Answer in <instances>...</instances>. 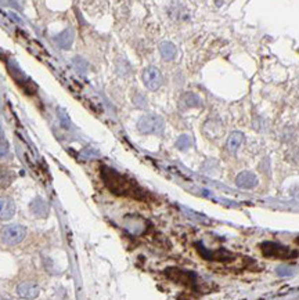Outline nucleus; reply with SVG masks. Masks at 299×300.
<instances>
[{"label": "nucleus", "instance_id": "2eb2a0df", "mask_svg": "<svg viewBox=\"0 0 299 300\" xmlns=\"http://www.w3.org/2000/svg\"><path fill=\"white\" fill-rule=\"evenodd\" d=\"M182 102L186 107H189V108H200V107H202V100L197 94H194V93L183 94Z\"/></svg>", "mask_w": 299, "mask_h": 300}, {"label": "nucleus", "instance_id": "ddd939ff", "mask_svg": "<svg viewBox=\"0 0 299 300\" xmlns=\"http://www.w3.org/2000/svg\"><path fill=\"white\" fill-rule=\"evenodd\" d=\"M159 53H161V56L165 61H172V60H175L176 56H177V49H176V46L173 43H170V42H162L161 45H159Z\"/></svg>", "mask_w": 299, "mask_h": 300}, {"label": "nucleus", "instance_id": "412c9836", "mask_svg": "<svg viewBox=\"0 0 299 300\" xmlns=\"http://www.w3.org/2000/svg\"><path fill=\"white\" fill-rule=\"evenodd\" d=\"M276 271H277V274H279L280 277H288V275H293V268L287 267V266H280Z\"/></svg>", "mask_w": 299, "mask_h": 300}, {"label": "nucleus", "instance_id": "a211bd4d", "mask_svg": "<svg viewBox=\"0 0 299 300\" xmlns=\"http://www.w3.org/2000/svg\"><path fill=\"white\" fill-rule=\"evenodd\" d=\"M74 64L78 68V71L80 74H85L86 71H87V63H86V60H83L82 57L74 58Z\"/></svg>", "mask_w": 299, "mask_h": 300}, {"label": "nucleus", "instance_id": "f8f14e48", "mask_svg": "<svg viewBox=\"0 0 299 300\" xmlns=\"http://www.w3.org/2000/svg\"><path fill=\"white\" fill-rule=\"evenodd\" d=\"M74 38H75V33L72 31V28H68L65 29L64 32H61L60 35H57L54 38V42L56 45L61 47V49H70L74 43Z\"/></svg>", "mask_w": 299, "mask_h": 300}, {"label": "nucleus", "instance_id": "20e7f679", "mask_svg": "<svg viewBox=\"0 0 299 300\" xmlns=\"http://www.w3.org/2000/svg\"><path fill=\"white\" fill-rule=\"evenodd\" d=\"M165 274L169 280L177 282V284H183V285H187V287H195L197 285V275L194 273L184 271V270H180V268L170 267L166 268Z\"/></svg>", "mask_w": 299, "mask_h": 300}, {"label": "nucleus", "instance_id": "aec40b11", "mask_svg": "<svg viewBox=\"0 0 299 300\" xmlns=\"http://www.w3.org/2000/svg\"><path fill=\"white\" fill-rule=\"evenodd\" d=\"M133 102H135V105L139 107V108H144V107H147V100H146L142 94H139V93H137L136 96L133 97Z\"/></svg>", "mask_w": 299, "mask_h": 300}, {"label": "nucleus", "instance_id": "39448f33", "mask_svg": "<svg viewBox=\"0 0 299 300\" xmlns=\"http://www.w3.org/2000/svg\"><path fill=\"white\" fill-rule=\"evenodd\" d=\"M143 82L144 86L149 90L155 91L158 90L163 83V77L161 71L155 68V67H149L143 71Z\"/></svg>", "mask_w": 299, "mask_h": 300}, {"label": "nucleus", "instance_id": "dca6fc26", "mask_svg": "<svg viewBox=\"0 0 299 300\" xmlns=\"http://www.w3.org/2000/svg\"><path fill=\"white\" fill-rule=\"evenodd\" d=\"M191 146H193V140H191V137L187 136V134L180 136V137L177 139V141H176V147L179 148L180 151H186V150H189Z\"/></svg>", "mask_w": 299, "mask_h": 300}, {"label": "nucleus", "instance_id": "9d476101", "mask_svg": "<svg viewBox=\"0 0 299 300\" xmlns=\"http://www.w3.org/2000/svg\"><path fill=\"white\" fill-rule=\"evenodd\" d=\"M29 209L36 217H47L49 216V212H50L49 204L46 202L45 199L39 198V197L31 201Z\"/></svg>", "mask_w": 299, "mask_h": 300}, {"label": "nucleus", "instance_id": "0eeeda50", "mask_svg": "<svg viewBox=\"0 0 299 300\" xmlns=\"http://www.w3.org/2000/svg\"><path fill=\"white\" fill-rule=\"evenodd\" d=\"M258 183L259 181H258L256 174H254L252 172H245V170L241 172L235 179V185L238 188H242V190H252L258 185Z\"/></svg>", "mask_w": 299, "mask_h": 300}, {"label": "nucleus", "instance_id": "7ed1b4c3", "mask_svg": "<svg viewBox=\"0 0 299 300\" xmlns=\"http://www.w3.org/2000/svg\"><path fill=\"white\" fill-rule=\"evenodd\" d=\"M26 235V228L20 224H8L1 230V241L7 245H17L22 242Z\"/></svg>", "mask_w": 299, "mask_h": 300}, {"label": "nucleus", "instance_id": "423d86ee", "mask_svg": "<svg viewBox=\"0 0 299 300\" xmlns=\"http://www.w3.org/2000/svg\"><path fill=\"white\" fill-rule=\"evenodd\" d=\"M260 249L263 252V255L267 257H279V259H287V257H291L295 256V253H293L291 250L280 245L276 242H263L260 245Z\"/></svg>", "mask_w": 299, "mask_h": 300}, {"label": "nucleus", "instance_id": "f03ea898", "mask_svg": "<svg viewBox=\"0 0 299 300\" xmlns=\"http://www.w3.org/2000/svg\"><path fill=\"white\" fill-rule=\"evenodd\" d=\"M165 129V122L158 115H144L137 122V130L143 134H161Z\"/></svg>", "mask_w": 299, "mask_h": 300}, {"label": "nucleus", "instance_id": "6e6552de", "mask_svg": "<svg viewBox=\"0 0 299 300\" xmlns=\"http://www.w3.org/2000/svg\"><path fill=\"white\" fill-rule=\"evenodd\" d=\"M40 288L36 282H22L17 287V294L21 298H25V299H35L39 296Z\"/></svg>", "mask_w": 299, "mask_h": 300}, {"label": "nucleus", "instance_id": "f3484780", "mask_svg": "<svg viewBox=\"0 0 299 300\" xmlns=\"http://www.w3.org/2000/svg\"><path fill=\"white\" fill-rule=\"evenodd\" d=\"M57 111H59V118L60 122H61V126H64L65 129L71 128V121H70V118L67 115V112L63 108H59Z\"/></svg>", "mask_w": 299, "mask_h": 300}, {"label": "nucleus", "instance_id": "4468645a", "mask_svg": "<svg viewBox=\"0 0 299 300\" xmlns=\"http://www.w3.org/2000/svg\"><path fill=\"white\" fill-rule=\"evenodd\" d=\"M244 143V134L241 132H233L227 139V150L230 153H235L240 146Z\"/></svg>", "mask_w": 299, "mask_h": 300}, {"label": "nucleus", "instance_id": "4be33fe9", "mask_svg": "<svg viewBox=\"0 0 299 300\" xmlns=\"http://www.w3.org/2000/svg\"><path fill=\"white\" fill-rule=\"evenodd\" d=\"M82 155L86 156V159H89V158H96V156H98V152L96 150H93V148H85V150L82 151Z\"/></svg>", "mask_w": 299, "mask_h": 300}, {"label": "nucleus", "instance_id": "9b49d317", "mask_svg": "<svg viewBox=\"0 0 299 300\" xmlns=\"http://www.w3.org/2000/svg\"><path fill=\"white\" fill-rule=\"evenodd\" d=\"M15 213V205L13 199L1 197L0 198V220H10Z\"/></svg>", "mask_w": 299, "mask_h": 300}, {"label": "nucleus", "instance_id": "5701e85b", "mask_svg": "<svg viewBox=\"0 0 299 300\" xmlns=\"http://www.w3.org/2000/svg\"><path fill=\"white\" fill-rule=\"evenodd\" d=\"M3 137V128H1V125H0V139Z\"/></svg>", "mask_w": 299, "mask_h": 300}, {"label": "nucleus", "instance_id": "6ab92c4d", "mask_svg": "<svg viewBox=\"0 0 299 300\" xmlns=\"http://www.w3.org/2000/svg\"><path fill=\"white\" fill-rule=\"evenodd\" d=\"M8 155V143L3 137L0 139V159L6 158Z\"/></svg>", "mask_w": 299, "mask_h": 300}, {"label": "nucleus", "instance_id": "1a4fd4ad", "mask_svg": "<svg viewBox=\"0 0 299 300\" xmlns=\"http://www.w3.org/2000/svg\"><path fill=\"white\" fill-rule=\"evenodd\" d=\"M125 227L132 232V234H142L146 231V222L139 216H128L125 219Z\"/></svg>", "mask_w": 299, "mask_h": 300}, {"label": "nucleus", "instance_id": "f257e3e1", "mask_svg": "<svg viewBox=\"0 0 299 300\" xmlns=\"http://www.w3.org/2000/svg\"><path fill=\"white\" fill-rule=\"evenodd\" d=\"M101 177L104 180L105 185L108 187V190L114 194H117V195L132 197V198L136 199H144L147 197L146 191L143 188H140L135 181H132L126 176L118 173L117 170H114L111 167H101Z\"/></svg>", "mask_w": 299, "mask_h": 300}]
</instances>
